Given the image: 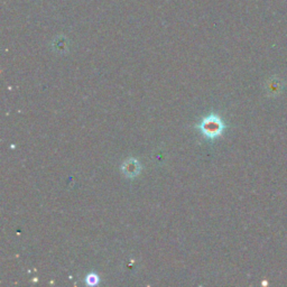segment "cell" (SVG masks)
Instances as JSON below:
<instances>
[{
  "label": "cell",
  "instance_id": "3957f363",
  "mask_svg": "<svg viewBox=\"0 0 287 287\" xmlns=\"http://www.w3.org/2000/svg\"><path fill=\"white\" fill-rule=\"evenodd\" d=\"M99 282H100V278H99V276L97 275V274L91 273V274H88V275L85 276V283H86V285L94 286V285H97Z\"/></svg>",
  "mask_w": 287,
  "mask_h": 287
},
{
  "label": "cell",
  "instance_id": "7a4b0ae2",
  "mask_svg": "<svg viewBox=\"0 0 287 287\" xmlns=\"http://www.w3.org/2000/svg\"><path fill=\"white\" fill-rule=\"evenodd\" d=\"M123 173L127 177H135L139 174L140 172V164L139 162L134 159H130L124 162L122 166Z\"/></svg>",
  "mask_w": 287,
  "mask_h": 287
},
{
  "label": "cell",
  "instance_id": "6da1fadb",
  "mask_svg": "<svg viewBox=\"0 0 287 287\" xmlns=\"http://www.w3.org/2000/svg\"><path fill=\"white\" fill-rule=\"evenodd\" d=\"M198 128L206 138L215 139L222 134L224 128H226V124H224L222 119L218 115H210L202 119Z\"/></svg>",
  "mask_w": 287,
  "mask_h": 287
}]
</instances>
